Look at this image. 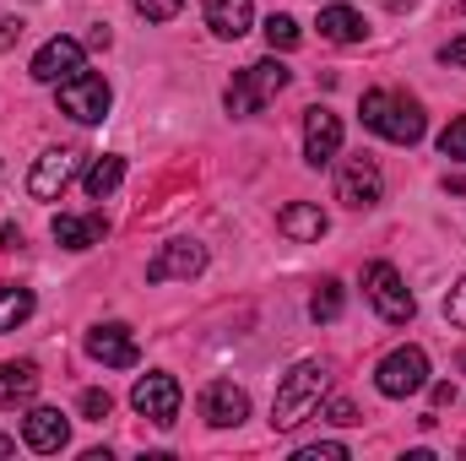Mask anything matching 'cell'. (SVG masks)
I'll use <instances>...</instances> for the list:
<instances>
[{"mask_svg":"<svg viewBox=\"0 0 466 461\" xmlns=\"http://www.w3.org/2000/svg\"><path fill=\"white\" fill-rule=\"evenodd\" d=\"M440 152H445V158H466V115L451 119V125L440 130Z\"/></svg>","mask_w":466,"mask_h":461,"instance_id":"d4e9b609","label":"cell"},{"mask_svg":"<svg viewBox=\"0 0 466 461\" xmlns=\"http://www.w3.org/2000/svg\"><path fill=\"white\" fill-rule=\"evenodd\" d=\"M0 250H22V229H11V223H0Z\"/></svg>","mask_w":466,"mask_h":461,"instance_id":"d6a6232c","label":"cell"},{"mask_svg":"<svg viewBox=\"0 0 466 461\" xmlns=\"http://www.w3.org/2000/svg\"><path fill=\"white\" fill-rule=\"evenodd\" d=\"M277 229L288 233V239H299V244H315V239L331 229V223H326V212H320V207L293 201V207H282V212H277Z\"/></svg>","mask_w":466,"mask_h":461,"instance_id":"ac0fdd59","label":"cell"},{"mask_svg":"<svg viewBox=\"0 0 466 461\" xmlns=\"http://www.w3.org/2000/svg\"><path fill=\"white\" fill-rule=\"evenodd\" d=\"M363 299L380 310V321H390V326H407L412 315H418V299L407 293V282H401V271L390 266V261H374L369 271H363Z\"/></svg>","mask_w":466,"mask_h":461,"instance_id":"277c9868","label":"cell"},{"mask_svg":"<svg viewBox=\"0 0 466 461\" xmlns=\"http://www.w3.org/2000/svg\"><path fill=\"white\" fill-rule=\"evenodd\" d=\"M38 391V364L33 358H16V364H0V407H16V402H33Z\"/></svg>","mask_w":466,"mask_h":461,"instance_id":"d6986e66","label":"cell"},{"mask_svg":"<svg viewBox=\"0 0 466 461\" xmlns=\"http://www.w3.org/2000/svg\"><path fill=\"white\" fill-rule=\"evenodd\" d=\"M445 321L466 332V277L456 282V288H451V293H445Z\"/></svg>","mask_w":466,"mask_h":461,"instance_id":"83f0119b","label":"cell"},{"mask_svg":"<svg viewBox=\"0 0 466 461\" xmlns=\"http://www.w3.org/2000/svg\"><path fill=\"white\" fill-rule=\"evenodd\" d=\"M337 152H342V119L331 115V109H309L304 115V158L315 169H326Z\"/></svg>","mask_w":466,"mask_h":461,"instance_id":"5bb4252c","label":"cell"},{"mask_svg":"<svg viewBox=\"0 0 466 461\" xmlns=\"http://www.w3.org/2000/svg\"><path fill=\"white\" fill-rule=\"evenodd\" d=\"M440 60H445V66H466V33H461V38H451V44L440 49Z\"/></svg>","mask_w":466,"mask_h":461,"instance_id":"4dcf8cb0","label":"cell"},{"mask_svg":"<svg viewBox=\"0 0 466 461\" xmlns=\"http://www.w3.org/2000/svg\"><path fill=\"white\" fill-rule=\"evenodd\" d=\"M87 353H93L98 364H109V369H136V364H141V347L130 337V326H119V321L87 332Z\"/></svg>","mask_w":466,"mask_h":461,"instance_id":"4fadbf2b","label":"cell"},{"mask_svg":"<svg viewBox=\"0 0 466 461\" xmlns=\"http://www.w3.org/2000/svg\"><path fill=\"white\" fill-rule=\"evenodd\" d=\"M179 5H185V0H136V11H141L147 22H174Z\"/></svg>","mask_w":466,"mask_h":461,"instance_id":"4316f807","label":"cell"},{"mask_svg":"<svg viewBox=\"0 0 466 461\" xmlns=\"http://www.w3.org/2000/svg\"><path fill=\"white\" fill-rule=\"evenodd\" d=\"M201 413H207V424L233 429V424H244V418H249V396H244L233 380H212V385H207V396H201Z\"/></svg>","mask_w":466,"mask_h":461,"instance_id":"9a60e30c","label":"cell"},{"mask_svg":"<svg viewBox=\"0 0 466 461\" xmlns=\"http://www.w3.org/2000/svg\"><path fill=\"white\" fill-rule=\"evenodd\" d=\"M207 271V250L196 244V239H174V244H163L152 261H147V282H174V277H201Z\"/></svg>","mask_w":466,"mask_h":461,"instance_id":"9c48e42d","label":"cell"},{"mask_svg":"<svg viewBox=\"0 0 466 461\" xmlns=\"http://www.w3.org/2000/svg\"><path fill=\"white\" fill-rule=\"evenodd\" d=\"M358 115H363V125H369L374 136H385V141H396V147L423 141V104L407 98V93H363Z\"/></svg>","mask_w":466,"mask_h":461,"instance_id":"7a4b0ae2","label":"cell"},{"mask_svg":"<svg viewBox=\"0 0 466 461\" xmlns=\"http://www.w3.org/2000/svg\"><path fill=\"white\" fill-rule=\"evenodd\" d=\"M104 233H109L104 212H87V218L60 212V218H55V239H60L66 250H93V244H104Z\"/></svg>","mask_w":466,"mask_h":461,"instance_id":"2e32d148","label":"cell"},{"mask_svg":"<svg viewBox=\"0 0 466 461\" xmlns=\"http://www.w3.org/2000/svg\"><path fill=\"white\" fill-rule=\"evenodd\" d=\"M130 407L147 424H174L179 418V380L174 374H141L136 391H130Z\"/></svg>","mask_w":466,"mask_h":461,"instance_id":"ba28073f","label":"cell"},{"mask_svg":"<svg viewBox=\"0 0 466 461\" xmlns=\"http://www.w3.org/2000/svg\"><path fill=\"white\" fill-rule=\"evenodd\" d=\"M33 315V288L22 282H0V332H16Z\"/></svg>","mask_w":466,"mask_h":461,"instance_id":"7402d4cb","label":"cell"},{"mask_svg":"<svg viewBox=\"0 0 466 461\" xmlns=\"http://www.w3.org/2000/svg\"><path fill=\"white\" fill-rule=\"evenodd\" d=\"M82 413H87L93 424H104V418L115 413V396H109V391H82Z\"/></svg>","mask_w":466,"mask_h":461,"instance_id":"484cf974","label":"cell"},{"mask_svg":"<svg viewBox=\"0 0 466 461\" xmlns=\"http://www.w3.org/2000/svg\"><path fill=\"white\" fill-rule=\"evenodd\" d=\"M11 451H16V440H11V435H0V456H11Z\"/></svg>","mask_w":466,"mask_h":461,"instance_id":"e575fe53","label":"cell"},{"mask_svg":"<svg viewBox=\"0 0 466 461\" xmlns=\"http://www.w3.org/2000/svg\"><path fill=\"white\" fill-rule=\"evenodd\" d=\"M434 402H440V407H451V402H456V385H451V380H445V385H434Z\"/></svg>","mask_w":466,"mask_h":461,"instance_id":"836d02e7","label":"cell"},{"mask_svg":"<svg viewBox=\"0 0 466 461\" xmlns=\"http://www.w3.org/2000/svg\"><path fill=\"white\" fill-rule=\"evenodd\" d=\"M119 179H125V158L104 152V158L87 169V179H82V185H87V196H93V201H104V196H115V190H119Z\"/></svg>","mask_w":466,"mask_h":461,"instance_id":"44dd1931","label":"cell"},{"mask_svg":"<svg viewBox=\"0 0 466 461\" xmlns=\"http://www.w3.org/2000/svg\"><path fill=\"white\" fill-rule=\"evenodd\" d=\"M266 44L288 55V49H299V44H304V27H299L293 16H282V11H277V16H266Z\"/></svg>","mask_w":466,"mask_h":461,"instance_id":"603a6c76","label":"cell"},{"mask_svg":"<svg viewBox=\"0 0 466 461\" xmlns=\"http://www.w3.org/2000/svg\"><path fill=\"white\" fill-rule=\"evenodd\" d=\"M385 196V174H380V163L369 158V152H358L342 163V174H337V201L352 207V212H363V207H374Z\"/></svg>","mask_w":466,"mask_h":461,"instance_id":"8992f818","label":"cell"},{"mask_svg":"<svg viewBox=\"0 0 466 461\" xmlns=\"http://www.w3.org/2000/svg\"><path fill=\"white\" fill-rule=\"evenodd\" d=\"M60 109L76 119V125H98V119L109 115V82L76 71L71 82H60Z\"/></svg>","mask_w":466,"mask_h":461,"instance_id":"52a82bcc","label":"cell"},{"mask_svg":"<svg viewBox=\"0 0 466 461\" xmlns=\"http://www.w3.org/2000/svg\"><path fill=\"white\" fill-rule=\"evenodd\" d=\"M348 456V446H304L299 451V461H342Z\"/></svg>","mask_w":466,"mask_h":461,"instance_id":"f546056e","label":"cell"},{"mask_svg":"<svg viewBox=\"0 0 466 461\" xmlns=\"http://www.w3.org/2000/svg\"><path fill=\"white\" fill-rule=\"evenodd\" d=\"M315 27H320V38H331V44H358V38L369 33V27H363V16H358L352 5H326Z\"/></svg>","mask_w":466,"mask_h":461,"instance_id":"ffe728a7","label":"cell"},{"mask_svg":"<svg viewBox=\"0 0 466 461\" xmlns=\"http://www.w3.org/2000/svg\"><path fill=\"white\" fill-rule=\"evenodd\" d=\"M326 424H342L348 429V424H363V418H358V407H352L348 396H337V402H326Z\"/></svg>","mask_w":466,"mask_h":461,"instance_id":"f1b7e54d","label":"cell"},{"mask_svg":"<svg viewBox=\"0 0 466 461\" xmlns=\"http://www.w3.org/2000/svg\"><path fill=\"white\" fill-rule=\"evenodd\" d=\"M22 440H27V451L55 456V451H66L71 424H66V413H60V407H33V413L22 418Z\"/></svg>","mask_w":466,"mask_h":461,"instance_id":"7c38bea8","label":"cell"},{"mask_svg":"<svg viewBox=\"0 0 466 461\" xmlns=\"http://www.w3.org/2000/svg\"><path fill=\"white\" fill-rule=\"evenodd\" d=\"M255 22V5L249 0H207V27L218 38H244Z\"/></svg>","mask_w":466,"mask_h":461,"instance_id":"e0dca14e","label":"cell"},{"mask_svg":"<svg viewBox=\"0 0 466 461\" xmlns=\"http://www.w3.org/2000/svg\"><path fill=\"white\" fill-rule=\"evenodd\" d=\"M326 385H331V374H326V364H315V358H304L282 385H277V396H271V429H282V435H293L315 407H320V396H326Z\"/></svg>","mask_w":466,"mask_h":461,"instance_id":"6da1fadb","label":"cell"},{"mask_svg":"<svg viewBox=\"0 0 466 461\" xmlns=\"http://www.w3.org/2000/svg\"><path fill=\"white\" fill-rule=\"evenodd\" d=\"M16 38H22V22L16 16H0V49H11Z\"/></svg>","mask_w":466,"mask_h":461,"instance_id":"1f68e13d","label":"cell"},{"mask_svg":"<svg viewBox=\"0 0 466 461\" xmlns=\"http://www.w3.org/2000/svg\"><path fill=\"white\" fill-rule=\"evenodd\" d=\"M82 55H87V49H82L76 38H66V33H60V38H49V44L33 55V66H27V71H33V82H55V87H60V82H71V77L82 71Z\"/></svg>","mask_w":466,"mask_h":461,"instance_id":"30bf717a","label":"cell"},{"mask_svg":"<svg viewBox=\"0 0 466 461\" xmlns=\"http://www.w3.org/2000/svg\"><path fill=\"white\" fill-rule=\"evenodd\" d=\"M288 77H293V71H288V66H282L277 55H271V60H255L249 71H238V77H233L228 93H223L228 115H238V119L260 115V109H266V104H271V98H277V93L288 87Z\"/></svg>","mask_w":466,"mask_h":461,"instance_id":"3957f363","label":"cell"},{"mask_svg":"<svg viewBox=\"0 0 466 461\" xmlns=\"http://www.w3.org/2000/svg\"><path fill=\"white\" fill-rule=\"evenodd\" d=\"M374 385L385 391V396H418L423 385H429V353L423 347H396V353H385L380 358V369H374Z\"/></svg>","mask_w":466,"mask_h":461,"instance_id":"5b68a950","label":"cell"},{"mask_svg":"<svg viewBox=\"0 0 466 461\" xmlns=\"http://www.w3.org/2000/svg\"><path fill=\"white\" fill-rule=\"evenodd\" d=\"M71 174H76V152H71V147L44 152V158L33 163V174H27V196H33V201H55V196L71 185Z\"/></svg>","mask_w":466,"mask_h":461,"instance_id":"8fae6325","label":"cell"},{"mask_svg":"<svg viewBox=\"0 0 466 461\" xmlns=\"http://www.w3.org/2000/svg\"><path fill=\"white\" fill-rule=\"evenodd\" d=\"M309 315H315V321H337V315H342V282L326 277V282L315 288V299H309Z\"/></svg>","mask_w":466,"mask_h":461,"instance_id":"cb8c5ba5","label":"cell"}]
</instances>
